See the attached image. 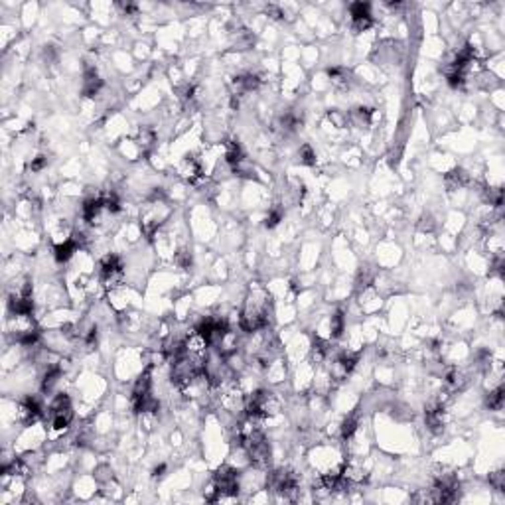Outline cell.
<instances>
[{
  "instance_id": "6da1fadb",
  "label": "cell",
  "mask_w": 505,
  "mask_h": 505,
  "mask_svg": "<svg viewBox=\"0 0 505 505\" xmlns=\"http://www.w3.org/2000/svg\"><path fill=\"white\" fill-rule=\"evenodd\" d=\"M50 421L54 430H65L73 421V407L68 395L59 393L50 405Z\"/></svg>"
},
{
  "instance_id": "7a4b0ae2",
  "label": "cell",
  "mask_w": 505,
  "mask_h": 505,
  "mask_svg": "<svg viewBox=\"0 0 505 505\" xmlns=\"http://www.w3.org/2000/svg\"><path fill=\"white\" fill-rule=\"evenodd\" d=\"M101 280L103 282H115L121 273H123V260L119 259L117 255H107L105 259L101 260Z\"/></svg>"
},
{
  "instance_id": "3957f363",
  "label": "cell",
  "mask_w": 505,
  "mask_h": 505,
  "mask_svg": "<svg viewBox=\"0 0 505 505\" xmlns=\"http://www.w3.org/2000/svg\"><path fill=\"white\" fill-rule=\"evenodd\" d=\"M103 87V79L97 75L95 69H87L85 75H83V87L81 93L85 97H95Z\"/></svg>"
},
{
  "instance_id": "277c9868",
  "label": "cell",
  "mask_w": 505,
  "mask_h": 505,
  "mask_svg": "<svg viewBox=\"0 0 505 505\" xmlns=\"http://www.w3.org/2000/svg\"><path fill=\"white\" fill-rule=\"evenodd\" d=\"M77 247H79V241L75 239V237H71V239H65L63 243H57L54 249V257L57 262H68L73 255H75V251H77Z\"/></svg>"
},
{
  "instance_id": "5b68a950",
  "label": "cell",
  "mask_w": 505,
  "mask_h": 505,
  "mask_svg": "<svg viewBox=\"0 0 505 505\" xmlns=\"http://www.w3.org/2000/svg\"><path fill=\"white\" fill-rule=\"evenodd\" d=\"M225 160H227V164L231 166V168H239V166L243 164V160H245V156H243V148L237 144V142H227V148H225Z\"/></svg>"
},
{
  "instance_id": "8992f818",
  "label": "cell",
  "mask_w": 505,
  "mask_h": 505,
  "mask_svg": "<svg viewBox=\"0 0 505 505\" xmlns=\"http://www.w3.org/2000/svg\"><path fill=\"white\" fill-rule=\"evenodd\" d=\"M180 174L186 178L188 182H195V180H200V176H202V168H200V164L193 158H186L182 162V166H180Z\"/></svg>"
},
{
  "instance_id": "52a82bcc",
  "label": "cell",
  "mask_w": 505,
  "mask_h": 505,
  "mask_svg": "<svg viewBox=\"0 0 505 505\" xmlns=\"http://www.w3.org/2000/svg\"><path fill=\"white\" fill-rule=\"evenodd\" d=\"M468 174H466L464 170H460V168H456V170H452L450 174H446V186L450 188V190H458V188H462L468 184Z\"/></svg>"
},
{
  "instance_id": "ba28073f",
  "label": "cell",
  "mask_w": 505,
  "mask_h": 505,
  "mask_svg": "<svg viewBox=\"0 0 505 505\" xmlns=\"http://www.w3.org/2000/svg\"><path fill=\"white\" fill-rule=\"evenodd\" d=\"M486 405H488L492 410H501L503 409V387H501V385H499L497 389H493V391L488 393Z\"/></svg>"
},
{
  "instance_id": "9c48e42d",
  "label": "cell",
  "mask_w": 505,
  "mask_h": 505,
  "mask_svg": "<svg viewBox=\"0 0 505 505\" xmlns=\"http://www.w3.org/2000/svg\"><path fill=\"white\" fill-rule=\"evenodd\" d=\"M357 426H359V421H357V416L352 414V416H347L340 426V434L343 440H349V438L355 434V430H357Z\"/></svg>"
},
{
  "instance_id": "30bf717a",
  "label": "cell",
  "mask_w": 505,
  "mask_h": 505,
  "mask_svg": "<svg viewBox=\"0 0 505 505\" xmlns=\"http://www.w3.org/2000/svg\"><path fill=\"white\" fill-rule=\"evenodd\" d=\"M330 73V79L334 85H338V87H347L349 85V71H345L343 68H334L328 71Z\"/></svg>"
},
{
  "instance_id": "8fae6325",
  "label": "cell",
  "mask_w": 505,
  "mask_h": 505,
  "mask_svg": "<svg viewBox=\"0 0 505 505\" xmlns=\"http://www.w3.org/2000/svg\"><path fill=\"white\" fill-rule=\"evenodd\" d=\"M343 328H345V320H343V314L340 310L336 314L330 318V332H332V338H340L343 334Z\"/></svg>"
},
{
  "instance_id": "7c38bea8",
  "label": "cell",
  "mask_w": 505,
  "mask_h": 505,
  "mask_svg": "<svg viewBox=\"0 0 505 505\" xmlns=\"http://www.w3.org/2000/svg\"><path fill=\"white\" fill-rule=\"evenodd\" d=\"M349 14H352V20L371 16V4H367V2H354L349 6Z\"/></svg>"
},
{
  "instance_id": "4fadbf2b",
  "label": "cell",
  "mask_w": 505,
  "mask_h": 505,
  "mask_svg": "<svg viewBox=\"0 0 505 505\" xmlns=\"http://www.w3.org/2000/svg\"><path fill=\"white\" fill-rule=\"evenodd\" d=\"M282 221V211L276 207V209H271V213L267 215V221H265V225L269 227V229H273V227H276L278 223Z\"/></svg>"
},
{
  "instance_id": "5bb4252c",
  "label": "cell",
  "mask_w": 505,
  "mask_h": 505,
  "mask_svg": "<svg viewBox=\"0 0 505 505\" xmlns=\"http://www.w3.org/2000/svg\"><path fill=\"white\" fill-rule=\"evenodd\" d=\"M300 160L306 166H312L316 162V154H314V150L308 146V144H304V146L300 148Z\"/></svg>"
},
{
  "instance_id": "9a60e30c",
  "label": "cell",
  "mask_w": 505,
  "mask_h": 505,
  "mask_svg": "<svg viewBox=\"0 0 505 505\" xmlns=\"http://www.w3.org/2000/svg\"><path fill=\"white\" fill-rule=\"evenodd\" d=\"M490 484L493 486V490H497V492H503V488H505V474H503V472H493L492 476H490Z\"/></svg>"
},
{
  "instance_id": "2e32d148",
  "label": "cell",
  "mask_w": 505,
  "mask_h": 505,
  "mask_svg": "<svg viewBox=\"0 0 505 505\" xmlns=\"http://www.w3.org/2000/svg\"><path fill=\"white\" fill-rule=\"evenodd\" d=\"M328 119L332 121L334 126H345L347 121H349V119H347V115H341V113H338V111H332V113L328 115Z\"/></svg>"
},
{
  "instance_id": "e0dca14e",
  "label": "cell",
  "mask_w": 505,
  "mask_h": 505,
  "mask_svg": "<svg viewBox=\"0 0 505 505\" xmlns=\"http://www.w3.org/2000/svg\"><path fill=\"white\" fill-rule=\"evenodd\" d=\"M176 262L182 267V269H190L191 267V255L188 251H180L176 255Z\"/></svg>"
},
{
  "instance_id": "ac0fdd59",
  "label": "cell",
  "mask_w": 505,
  "mask_h": 505,
  "mask_svg": "<svg viewBox=\"0 0 505 505\" xmlns=\"http://www.w3.org/2000/svg\"><path fill=\"white\" fill-rule=\"evenodd\" d=\"M48 166V158L46 156H36L32 162H30V170L32 172H40V170H43Z\"/></svg>"
},
{
  "instance_id": "d6986e66",
  "label": "cell",
  "mask_w": 505,
  "mask_h": 505,
  "mask_svg": "<svg viewBox=\"0 0 505 505\" xmlns=\"http://www.w3.org/2000/svg\"><path fill=\"white\" fill-rule=\"evenodd\" d=\"M421 227H423V229H428V231H430V229L434 227V223H432V219H430V217H428V215H426V217L421 219Z\"/></svg>"
},
{
  "instance_id": "ffe728a7",
  "label": "cell",
  "mask_w": 505,
  "mask_h": 505,
  "mask_svg": "<svg viewBox=\"0 0 505 505\" xmlns=\"http://www.w3.org/2000/svg\"><path fill=\"white\" fill-rule=\"evenodd\" d=\"M164 472H166V464L156 466V468H154V478H162V476H164Z\"/></svg>"
}]
</instances>
